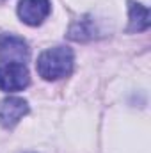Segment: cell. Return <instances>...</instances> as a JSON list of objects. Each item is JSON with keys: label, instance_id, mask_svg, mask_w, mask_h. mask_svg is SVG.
Here are the masks:
<instances>
[{"label": "cell", "instance_id": "7", "mask_svg": "<svg viewBox=\"0 0 151 153\" xmlns=\"http://www.w3.org/2000/svg\"><path fill=\"white\" fill-rule=\"evenodd\" d=\"M70 39H75V41H87V39L94 38V25H93V20L89 18H82L75 22L70 29Z\"/></svg>", "mask_w": 151, "mask_h": 153}, {"label": "cell", "instance_id": "4", "mask_svg": "<svg viewBox=\"0 0 151 153\" xmlns=\"http://www.w3.org/2000/svg\"><path fill=\"white\" fill-rule=\"evenodd\" d=\"M27 114H29V103L23 98L9 96L0 102V125L7 130L14 128Z\"/></svg>", "mask_w": 151, "mask_h": 153}, {"label": "cell", "instance_id": "3", "mask_svg": "<svg viewBox=\"0 0 151 153\" xmlns=\"http://www.w3.org/2000/svg\"><path fill=\"white\" fill-rule=\"evenodd\" d=\"M30 50L27 41L16 34H0V62H18L25 64L29 61Z\"/></svg>", "mask_w": 151, "mask_h": 153}, {"label": "cell", "instance_id": "5", "mask_svg": "<svg viewBox=\"0 0 151 153\" xmlns=\"http://www.w3.org/2000/svg\"><path fill=\"white\" fill-rule=\"evenodd\" d=\"M50 11H52L50 0H20L18 4L20 20L30 27L41 25L50 14Z\"/></svg>", "mask_w": 151, "mask_h": 153}, {"label": "cell", "instance_id": "6", "mask_svg": "<svg viewBox=\"0 0 151 153\" xmlns=\"http://www.w3.org/2000/svg\"><path fill=\"white\" fill-rule=\"evenodd\" d=\"M128 11H130V32H144L150 29V9L135 0H128Z\"/></svg>", "mask_w": 151, "mask_h": 153}, {"label": "cell", "instance_id": "1", "mask_svg": "<svg viewBox=\"0 0 151 153\" xmlns=\"http://www.w3.org/2000/svg\"><path fill=\"white\" fill-rule=\"evenodd\" d=\"M75 55L73 50L68 46H53L44 50L38 57L36 70L41 78L44 80H59L62 76H68L73 71Z\"/></svg>", "mask_w": 151, "mask_h": 153}, {"label": "cell", "instance_id": "8", "mask_svg": "<svg viewBox=\"0 0 151 153\" xmlns=\"http://www.w3.org/2000/svg\"><path fill=\"white\" fill-rule=\"evenodd\" d=\"M0 2H4V0H0Z\"/></svg>", "mask_w": 151, "mask_h": 153}, {"label": "cell", "instance_id": "2", "mask_svg": "<svg viewBox=\"0 0 151 153\" xmlns=\"http://www.w3.org/2000/svg\"><path fill=\"white\" fill-rule=\"evenodd\" d=\"M30 84V75L25 64L0 62V91L14 93L21 91Z\"/></svg>", "mask_w": 151, "mask_h": 153}]
</instances>
